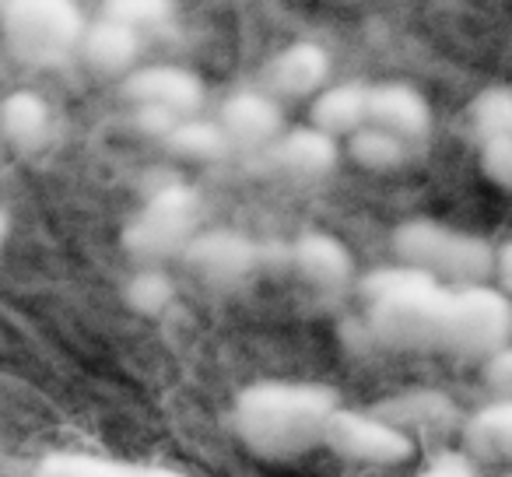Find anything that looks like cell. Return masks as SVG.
<instances>
[{
    "label": "cell",
    "instance_id": "obj_1",
    "mask_svg": "<svg viewBox=\"0 0 512 477\" xmlns=\"http://www.w3.org/2000/svg\"><path fill=\"white\" fill-rule=\"evenodd\" d=\"M358 313L348 337L393 355H439L488 362L509 348L512 302L491 285H446L411 267H376L355 288Z\"/></svg>",
    "mask_w": 512,
    "mask_h": 477
},
{
    "label": "cell",
    "instance_id": "obj_2",
    "mask_svg": "<svg viewBox=\"0 0 512 477\" xmlns=\"http://www.w3.org/2000/svg\"><path fill=\"white\" fill-rule=\"evenodd\" d=\"M334 386L313 379H260L232 404V432L253 456L288 463L323 449L330 418L341 411Z\"/></svg>",
    "mask_w": 512,
    "mask_h": 477
},
{
    "label": "cell",
    "instance_id": "obj_3",
    "mask_svg": "<svg viewBox=\"0 0 512 477\" xmlns=\"http://www.w3.org/2000/svg\"><path fill=\"white\" fill-rule=\"evenodd\" d=\"M204 232V200L183 179L148 186L137 211L123 225V250L134 267H165Z\"/></svg>",
    "mask_w": 512,
    "mask_h": 477
},
{
    "label": "cell",
    "instance_id": "obj_4",
    "mask_svg": "<svg viewBox=\"0 0 512 477\" xmlns=\"http://www.w3.org/2000/svg\"><path fill=\"white\" fill-rule=\"evenodd\" d=\"M393 253L400 267H411L446 285H484L495 274V246L484 235L425 214L393 228Z\"/></svg>",
    "mask_w": 512,
    "mask_h": 477
},
{
    "label": "cell",
    "instance_id": "obj_5",
    "mask_svg": "<svg viewBox=\"0 0 512 477\" xmlns=\"http://www.w3.org/2000/svg\"><path fill=\"white\" fill-rule=\"evenodd\" d=\"M288 239H256L239 228H204L179 264L211 292H242L264 278H285Z\"/></svg>",
    "mask_w": 512,
    "mask_h": 477
},
{
    "label": "cell",
    "instance_id": "obj_6",
    "mask_svg": "<svg viewBox=\"0 0 512 477\" xmlns=\"http://www.w3.org/2000/svg\"><path fill=\"white\" fill-rule=\"evenodd\" d=\"M88 18L71 0H4L0 39L25 67H60L78 57Z\"/></svg>",
    "mask_w": 512,
    "mask_h": 477
},
{
    "label": "cell",
    "instance_id": "obj_7",
    "mask_svg": "<svg viewBox=\"0 0 512 477\" xmlns=\"http://www.w3.org/2000/svg\"><path fill=\"white\" fill-rule=\"evenodd\" d=\"M323 449L334 453L341 463H348V467L379 470V467L407 463L414 456V449H418V442H414V435H407L404 428L379 418L372 407L369 411L341 407V411L330 418Z\"/></svg>",
    "mask_w": 512,
    "mask_h": 477
},
{
    "label": "cell",
    "instance_id": "obj_8",
    "mask_svg": "<svg viewBox=\"0 0 512 477\" xmlns=\"http://www.w3.org/2000/svg\"><path fill=\"white\" fill-rule=\"evenodd\" d=\"M285 278H292L302 292L320 302H341L358 288V264L348 246L334 232L309 228V232L288 239Z\"/></svg>",
    "mask_w": 512,
    "mask_h": 477
},
{
    "label": "cell",
    "instance_id": "obj_9",
    "mask_svg": "<svg viewBox=\"0 0 512 477\" xmlns=\"http://www.w3.org/2000/svg\"><path fill=\"white\" fill-rule=\"evenodd\" d=\"M120 95L130 109H155V113L186 120V116H200L207 102V85L190 67L148 64L120 81Z\"/></svg>",
    "mask_w": 512,
    "mask_h": 477
},
{
    "label": "cell",
    "instance_id": "obj_10",
    "mask_svg": "<svg viewBox=\"0 0 512 477\" xmlns=\"http://www.w3.org/2000/svg\"><path fill=\"white\" fill-rule=\"evenodd\" d=\"M330 71H334V60H330L327 46L316 39H295L264 64L260 88L278 102L316 99L320 92H327Z\"/></svg>",
    "mask_w": 512,
    "mask_h": 477
},
{
    "label": "cell",
    "instance_id": "obj_11",
    "mask_svg": "<svg viewBox=\"0 0 512 477\" xmlns=\"http://www.w3.org/2000/svg\"><path fill=\"white\" fill-rule=\"evenodd\" d=\"M218 127L225 130L232 151H246L249 158L271 148L285 134V109L264 88H239L218 109Z\"/></svg>",
    "mask_w": 512,
    "mask_h": 477
},
{
    "label": "cell",
    "instance_id": "obj_12",
    "mask_svg": "<svg viewBox=\"0 0 512 477\" xmlns=\"http://www.w3.org/2000/svg\"><path fill=\"white\" fill-rule=\"evenodd\" d=\"M341 162V141L327 137L316 127H292L271 144L260 155H253L256 169H264L267 176H281V179H323L337 169Z\"/></svg>",
    "mask_w": 512,
    "mask_h": 477
},
{
    "label": "cell",
    "instance_id": "obj_13",
    "mask_svg": "<svg viewBox=\"0 0 512 477\" xmlns=\"http://www.w3.org/2000/svg\"><path fill=\"white\" fill-rule=\"evenodd\" d=\"M144 43H148V39L137 29H130V25L116 22V18H109V15H99L88 22L85 36H81V46H78V57L95 78L123 81L141 67Z\"/></svg>",
    "mask_w": 512,
    "mask_h": 477
},
{
    "label": "cell",
    "instance_id": "obj_14",
    "mask_svg": "<svg viewBox=\"0 0 512 477\" xmlns=\"http://www.w3.org/2000/svg\"><path fill=\"white\" fill-rule=\"evenodd\" d=\"M369 127L390 130L400 141L421 148L432 134V106L414 85L379 81L369 92Z\"/></svg>",
    "mask_w": 512,
    "mask_h": 477
},
{
    "label": "cell",
    "instance_id": "obj_15",
    "mask_svg": "<svg viewBox=\"0 0 512 477\" xmlns=\"http://www.w3.org/2000/svg\"><path fill=\"white\" fill-rule=\"evenodd\" d=\"M0 137L18 151V155H36L53 141V109L32 88L4 95L0 102Z\"/></svg>",
    "mask_w": 512,
    "mask_h": 477
},
{
    "label": "cell",
    "instance_id": "obj_16",
    "mask_svg": "<svg viewBox=\"0 0 512 477\" xmlns=\"http://www.w3.org/2000/svg\"><path fill=\"white\" fill-rule=\"evenodd\" d=\"M369 92L372 85L365 81H337L327 85L309 106V127L323 130L334 141H348L358 130L369 127Z\"/></svg>",
    "mask_w": 512,
    "mask_h": 477
},
{
    "label": "cell",
    "instance_id": "obj_17",
    "mask_svg": "<svg viewBox=\"0 0 512 477\" xmlns=\"http://www.w3.org/2000/svg\"><path fill=\"white\" fill-rule=\"evenodd\" d=\"M463 453L481 463H512V404L488 400L467 414L460 428Z\"/></svg>",
    "mask_w": 512,
    "mask_h": 477
},
{
    "label": "cell",
    "instance_id": "obj_18",
    "mask_svg": "<svg viewBox=\"0 0 512 477\" xmlns=\"http://www.w3.org/2000/svg\"><path fill=\"white\" fill-rule=\"evenodd\" d=\"M36 477H190L176 467L155 463H130L116 456L95 453H53L36 467Z\"/></svg>",
    "mask_w": 512,
    "mask_h": 477
},
{
    "label": "cell",
    "instance_id": "obj_19",
    "mask_svg": "<svg viewBox=\"0 0 512 477\" xmlns=\"http://www.w3.org/2000/svg\"><path fill=\"white\" fill-rule=\"evenodd\" d=\"M162 148L176 158H186V162H221L232 155V144H228L225 130L218 127V120H204V116L179 120L165 134Z\"/></svg>",
    "mask_w": 512,
    "mask_h": 477
},
{
    "label": "cell",
    "instance_id": "obj_20",
    "mask_svg": "<svg viewBox=\"0 0 512 477\" xmlns=\"http://www.w3.org/2000/svg\"><path fill=\"white\" fill-rule=\"evenodd\" d=\"M344 151L348 158L365 172H397L418 155V148L407 141H400L397 134L390 130H379V127H365L358 130L355 137L344 141Z\"/></svg>",
    "mask_w": 512,
    "mask_h": 477
},
{
    "label": "cell",
    "instance_id": "obj_21",
    "mask_svg": "<svg viewBox=\"0 0 512 477\" xmlns=\"http://www.w3.org/2000/svg\"><path fill=\"white\" fill-rule=\"evenodd\" d=\"M467 123L474 141L512 137V85H488L470 99Z\"/></svg>",
    "mask_w": 512,
    "mask_h": 477
},
{
    "label": "cell",
    "instance_id": "obj_22",
    "mask_svg": "<svg viewBox=\"0 0 512 477\" xmlns=\"http://www.w3.org/2000/svg\"><path fill=\"white\" fill-rule=\"evenodd\" d=\"M372 411L411 435V425H435V421L449 418L453 404H449L442 393L421 390V393H407V397H393V400H386V404L372 407Z\"/></svg>",
    "mask_w": 512,
    "mask_h": 477
},
{
    "label": "cell",
    "instance_id": "obj_23",
    "mask_svg": "<svg viewBox=\"0 0 512 477\" xmlns=\"http://www.w3.org/2000/svg\"><path fill=\"white\" fill-rule=\"evenodd\" d=\"M123 299L141 316H158L172 306L176 285L165 274V267H134V274L127 278V288H123Z\"/></svg>",
    "mask_w": 512,
    "mask_h": 477
},
{
    "label": "cell",
    "instance_id": "obj_24",
    "mask_svg": "<svg viewBox=\"0 0 512 477\" xmlns=\"http://www.w3.org/2000/svg\"><path fill=\"white\" fill-rule=\"evenodd\" d=\"M102 15L130 25L148 39L151 32L165 29L172 22V4H165V0H113V4H106Z\"/></svg>",
    "mask_w": 512,
    "mask_h": 477
},
{
    "label": "cell",
    "instance_id": "obj_25",
    "mask_svg": "<svg viewBox=\"0 0 512 477\" xmlns=\"http://www.w3.org/2000/svg\"><path fill=\"white\" fill-rule=\"evenodd\" d=\"M477 165L488 183H495L498 190H512V137L477 141Z\"/></svg>",
    "mask_w": 512,
    "mask_h": 477
},
{
    "label": "cell",
    "instance_id": "obj_26",
    "mask_svg": "<svg viewBox=\"0 0 512 477\" xmlns=\"http://www.w3.org/2000/svg\"><path fill=\"white\" fill-rule=\"evenodd\" d=\"M418 477H477V467L463 449H446V453L432 456L418 470Z\"/></svg>",
    "mask_w": 512,
    "mask_h": 477
},
{
    "label": "cell",
    "instance_id": "obj_27",
    "mask_svg": "<svg viewBox=\"0 0 512 477\" xmlns=\"http://www.w3.org/2000/svg\"><path fill=\"white\" fill-rule=\"evenodd\" d=\"M484 379H488L495 400H509L512 404V344L484 362Z\"/></svg>",
    "mask_w": 512,
    "mask_h": 477
},
{
    "label": "cell",
    "instance_id": "obj_28",
    "mask_svg": "<svg viewBox=\"0 0 512 477\" xmlns=\"http://www.w3.org/2000/svg\"><path fill=\"white\" fill-rule=\"evenodd\" d=\"M495 278L502 285V295L512 302V239L495 250Z\"/></svg>",
    "mask_w": 512,
    "mask_h": 477
},
{
    "label": "cell",
    "instance_id": "obj_29",
    "mask_svg": "<svg viewBox=\"0 0 512 477\" xmlns=\"http://www.w3.org/2000/svg\"><path fill=\"white\" fill-rule=\"evenodd\" d=\"M8 232H11L8 211H4V207H0V250H4V243H8Z\"/></svg>",
    "mask_w": 512,
    "mask_h": 477
},
{
    "label": "cell",
    "instance_id": "obj_30",
    "mask_svg": "<svg viewBox=\"0 0 512 477\" xmlns=\"http://www.w3.org/2000/svg\"><path fill=\"white\" fill-rule=\"evenodd\" d=\"M509 477H512V470H509Z\"/></svg>",
    "mask_w": 512,
    "mask_h": 477
}]
</instances>
